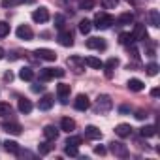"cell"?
Returning <instances> with one entry per match:
<instances>
[{"instance_id":"cell-26","label":"cell","mask_w":160,"mask_h":160,"mask_svg":"<svg viewBox=\"0 0 160 160\" xmlns=\"http://www.w3.org/2000/svg\"><path fill=\"white\" fill-rule=\"evenodd\" d=\"M83 60H85L87 66H91V68H94V70H100V68L104 66V62H102L100 58H96V57H87V58H83Z\"/></svg>"},{"instance_id":"cell-20","label":"cell","mask_w":160,"mask_h":160,"mask_svg":"<svg viewBox=\"0 0 160 160\" xmlns=\"http://www.w3.org/2000/svg\"><path fill=\"white\" fill-rule=\"evenodd\" d=\"M126 85H128V89H130V91H134V92H139V91H143V89H145L143 81H141V79H136V77H132Z\"/></svg>"},{"instance_id":"cell-12","label":"cell","mask_w":160,"mask_h":160,"mask_svg":"<svg viewBox=\"0 0 160 160\" xmlns=\"http://www.w3.org/2000/svg\"><path fill=\"white\" fill-rule=\"evenodd\" d=\"M132 36H134V40H139V42L149 40V34H147V30H145V25H136Z\"/></svg>"},{"instance_id":"cell-14","label":"cell","mask_w":160,"mask_h":160,"mask_svg":"<svg viewBox=\"0 0 160 160\" xmlns=\"http://www.w3.org/2000/svg\"><path fill=\"white\" fill-rule=\"evenodd\" d=\"M53 104H55L53 96H51V94H45V96H42V98H40V102H38V108H40L42 111H49V109L53 108Z\"/></svg>"},{"instance_id":"cell-37","label":"cell","mask_w":160,"mask_h":160,"mask_svg":"<svg viewBox=\"0 0 160 160\" xmlns=\"http://www.w3.org/2000/svg\"><path fill=\"white\" fill-rule=\"evenodd\" d=\"M64 152H66L68 156H79V147H73V145H66Z\"/></svg>"},{"instance_id":"cell-5","label":"cell","mask_w":160,"mask_h":160,"mask_svg":"<svg viewBox=\"0 0 160 160\" xmlns=\"http://www.w3.org/2000/svg\"><path fill=\"white\" fill-rule=\"evenodd\" d=\"M34 55H36L38 58H42V60H47V62L57 60V53H55V51H51V49H45V47L36 49V51H34Z\"/></svg>"},{"instance_id":"cell-19","label":"cell","mask_w":160,"mask_h":160,"mask_svg":"<svg viewBox=\"0 0 160 160\" xmlns=\"http://www.w3.org/2000/svg\"><path fill=\"white\" fill-rule=\"evenodd\" d=\"M60 130H64V132H73L75 130V121L73 119H70V117H64L62 121H60Z\"/></svg>"},{"instance_id":"cell-40","label":"cell","mask_w":160,"mask_h":160,"mask_svg":"<svg viewBox=\"0 0 160 160\" xmlns=\"http://www.w3.org/2000/svg\"><path fill=\"white\" fill-rule=\"evenodd\" d=\"M55 23H57L55 27H57L58 30H62V28H64V17H62V15H55Z\"/></svg>"},{"instance_id":"cell-42","label":"cell","mask_w":160,"mask_h":160,"mask_svg":"<svg viewBox=\"0 0 160 160\" xmlns=\"http://www.w3.org/2000/svg\"><path fill=\"white\" fill-rule=\"evenodd\" d=\"M147 117V113L143 111V109H139V111H136V119H139V121H143Z\"/></svg>"},{"instance_id":"cell-41","label":"cell","mask_w":160,"mask_h":160,"mask_svg":"<svg viewBox=\"0 0 160 160\" xmlns=\"http://www.w3.org/2000/svg\"><path fill=\"white\" fill-rule=\"evenodd\" d=\"M94 152H96V154H100V156H104V154L108 152V149H106L104 145H96V147H94Z\"/></svg>"},{"instance_id":"cell-45","label":"cell","mask_w":160,"mask_h":160,"mask_svg":"<svg viewBox=\"0 0 160 160\" xmlns=\"http://www.w3.org/2000/svg\"><path fill=\"white\" fill-rule=\"evenodd\" d=\"M4 79H6V81H13V73L12 72H6L4 73Z\"/></svg>"},{"instance_id":"cell-36","label":"cell","mask_w":160,"mask_h":160,"mask_svg":"<svg viewBox=\"0 0 160 160\" xmlns=\"http://www.w3.org/2000/svg\"><path fill=\"white\" fill-rule=\"evenodd\" d=\"M145 72H147L149 75H156V73H158V64H156V62L147 64V66H145Z\"/></svg>"},{"instance_id":"cell-10","label":"cell","mask_w":160,"mask_h":160,"mask_svg":"<svg viewBox=\"0 0 160 160\" xmlns=\"http://www.w3.org/2000/svg\"><path fill=\"white\" fill-rule=\"evenodd\" d=\"M32 36H34V32H32V28H30L28 25H21V27L17 28V38H19V40L28 42V40H32Z\"/></svg>"},{"instance_id":"cell-25","label":"cell","mask_w":160,"mask_h":160,"mask_svg":"<svg viewBox=\"0 0 160 160\" xmlns=\"http://www.w3.org/2000/svg\"><path fill=\"white\" fill-rule=\"evenodd\" d=\"M117 23H119V25H132V23H134V13H130V12L121 13L119 19H117Z\"/></svg>"},{"instance_id":"cell-24","label":"cell","mask_w":160,"mask_h":160,"mask_svg":"<svg viewBox=\"0 0 160 160\" xmlns=\"http://www.w3.org/2000/svg\"><path fill=\"white\" fill-rule=\"evenodd\" d=\"M19 77L23 79V81H32V79H34V70L28 68V66H25V68L19 70Z\"/></svg>"},{"instance_id":"cell-23","label":"cell","mask_w":160,"mask_h":160,"mask_svg":"<svg viewBox=\"0 0 160 160\" xmlns=\"http://www.w3.org/2000/svg\"><path fill=\"white\" fill-rule=\"evenodd\" d=\"M149 25L154 27V28L160 27V13H158V10H149Z\"/></svg>"},{"instance_id":"cell-9","label":"cell","mask_w":160,"mask_h":160,"mask_svg":"<svg viewBox=\"0 0 160 160\" xmlns=\"http://www.w3.org/2000/svg\"><path fill=\"white\" fill-rule=\"evenodd\" d=\"M32 19H34L36 23H47V21H49V12H47V8L34 10V12H32Z\"/></svg>"},{"instance_id":"cell-28","label":"cell","mask_w":160,"mask_h":160,"mask_svg":"<svg viewBox=\"0 0 160 160\" xmlns=\"http://www.w3.org/2000/svg\"><path fill=\"white\" fill-rule=\"evenodd\" d=\"M154 134H156V126H152V124H147V126H143L139 130V136L141 138H152Z\"/></svg>"},{"instance_id":"cell-15","label":"cell","mask_w":160,"mask_h":160,"mask_svg":"<svg viewBox=\"0 0 160 160\" xmlns=\"http://www.w3.org/2000/svg\"><path fill=\"white\" fill-rule=\"evenodd\" d=\"M2 128H4V132L13 134V136H19V134L23 132V126H21L19 122H4V124H2Z\"/></svg>"},{"instance_id":"cell-32","label":"cell","mask_w":160,"mask_h":160,"mask_svg":"<svg viewBox=\"0 0 160 160\" xmlns=\"http://www.w3.org/2000/svg\"><path fill=\"white\" fill-rule=\"evenodd\" d=\"M12 115V106L8 102H0V117H10Z\"/></svg>"},{"instance_id":"cell-1","label":"cell","mask_w":160,"mask_h":160,"mask_svg":"<svg viewBox=\"0 0 160 160\" xmlns=\"http://www.w3.org/2000/svg\"><path fill=\"white\" fill-rule=\"evenodd\" d=\"M113 23H115L113 15H109V13H106V12H100V13H96V17H94V27L100 28V30L109 28Z\"/></svg>"},{"instance_id":"cell-16","label":"cell","mask_w":160,"mask_h":160,"mask_svg":"<svg viewBox=\"0 0 160 160\" xmlns=\"http://www.w3.org/2000/svg\"><path fill=\"white\" fill-rule=\"evenodd\" d=\"M117 66H119V58L111 57V58H108V62H106L102 68L106 70V75H108V77H111V75H113V70H115Z\"/></svg>"},{"instance_id":"cell-44","label":"cell","mask_w":160,"mask_h":160,"mask_svg":"<svg viewBox=\"0 0 160 160\" xmlns=\"http://www.w3.org/2000/svg\"><path fill=\"white\" fill-rule=\"evenodd\" d=\"M151 96H152V98H158V96H160V89H156V87H154V89L151 91Z\"/></svg>"},{"instance_id":"cell-7","label":"cell","mask_w":160,"mask_h":160,"mask_svg":"<svg viewBox=\"0 0 160 160\" xmlns=\"http://www.w3.org/2000/svg\"><path fill=\"white\" fill-rule=\"evenodd\" d=\"M73 106H75V109H77V111H87V109L91 108V100H89V96H87V94H77V98H75Z\"/></svg>"},{"instance_id":"cell-39","label":"cell","mask_w":160,"mask_h":160,"mask_svg":"<svg viewBox=\"0 0 160 160\" xmlns=\"http://www.w3.org/2000/svg\"><path fill=\"white\" fill-rule=\"evenodd\" d=\"M117 2H119V0H102V6L108 8V10H111V8L117 6Z\"/></svg>"},{"instance_id":"cell-34","label":"cell","mask_w":160,"mask_h":160,"mask_svg":"<svg viewBox=\"0 0 160 160\" xmlns=\"http://www.w3.org/2000/svg\"><path fill=\"white\" fill-rule=\"evenodd\" d=\"M79 8L85 10V12L92 10V8H94V0H81V2H79Z\"/></svg>"},{"instance_id":"cell-18","label":"cell","mask_w":160,"mask_h":160,"mask_svg":"<svg viewBox=\"0 0 160 160\" xmlns=\"http://www.w3.org/2000/svg\"><path fill=\"white\" fill-rule=\"evenodd\" d=\"M43 136H45V139L55 141V139L58 138V128H57V126H53V124H47V126L43 128Z\"/></svg>"},{"instance_id":"cell-3","label":"cell","mask_w":160,"mask_h":160,"mask_svg":"<svg viewBox=\"0 0 160 160\" xmlns=\"http://www.w3.org/2000/svg\"><path fill=\"white\" fill-rule=\"evenodd\" d=\"M64 70L62 68H43V70H40V79L42 81H49V79H53V77H64Z\"/></svg>"},{"instance_id":"cell-22","label":"cell","mask_w":160,"mask_h":160,"mask_svg":"<svg viewBox=\"0 0 160 160\" xmlns=\"http://www.w3.org/2000/svg\"><path fill=\"white\" fill-rule=\"evenodd\" d=\"M85 136H87L89 139H102V132H100L96 126H92V124L85 128Z\"/></svg>"},{"instance_id":"cell-21","label":"cell","mask_w":160,"mask_h":160,"mask_svg":"<svg viewBox=\"0 0 160 160\" xmlns=\"http://www.w3.org/2000/svg\"><path fill=\"white\" fill-rule=\"evenodd\" d=\"M17 108H19V111H21V113L28 115V113L32 111V102H30V100H27V98H19V104H17Z\"/></svg>"},{"instance_id":"cell-46","label":"cell","mask_w":160,"mask_h":160,"mask_svg":"<svg viewBox=\"0 0 160 160\" xmlns=\"http://www.w3.org/2000/svg\"><path fill=\"white\" fill-rule=\"evenodd\" d=\"M119 111H121V113H128V111H130V109H128V108H126V106H121V109H119Z\"/></svg>"},{"instance_id":"cell-8","label":"cell","mask_w":160,"mask_h":160,"mask_svg":"<svg viewBox=\"0 0 160 160\" xmlns=\"http://www.w3.org/2000/svg\"><path fill=\"white\" fill-rule=\"evenodd\" d=\"M57 40H58V43H60L62 47H72V45H73V36H72V32H68V30H64V28L58 32Z\"/></svg>"},{"instance_id":"cell-13","label":"cell","mask_w":160,"mask_h":160,"mask_svg":"<svg viewBox=\"0 0 160 160\" xmlns=\"http://www.w3.org/2000/svg\"><path fill=\"white\" fill-rule=\"evenodd\" d=\"M87 47L89 49H106L108 43H106L104 38H89L87 40Z\"/></svg>"},{"instance_id":"cell-47","label":"cell","mask_w":160,"mask_h":160,"mask_svg":"<svg viewBox=\"0 0 160 160\" xmlns=\"http://www.w3.org/2000/svg\"><path fill=\"white\" fill-rule=\"evenodd\" d=\"M2 58H4V49L0 47V60H2Z\"/></svg>"},{"instance_id":"cell-35","label":"cell","mask_w":160,"mask_h":160,"mask_svg":"<svg viewBox=\"0 0 160 160\" xmlns=\"http://www.w3.org/2000/svg\"><path fill=\"white\" fill-rule=\"evenodd\" d=\"M10 34V25L6 21H0V38H6Z\"/></svg>"},{"instance_id":"cell-2","label":"cell","mask_w":160,"mask_h":160,"mask_svg":"<svg viewBox=\"0 0 160 160\" xmlns=\"http://www.w3.org/2000/svg\"><path fill=\"white\" fill-rule=\"evenodd\" d=\"M111 108H113L111 96L100 94V96L96 98V111H98V113H108V111H111Z\"/></svg>"},{"instance_id":"cell-29","label":"cell","mask_w":160,"mask_h":160,"mask_svg":"<svg viewBox=\"0 0 160 160\" xmlns=\"http://www.w3.org/2000/svg\"><path fill=\"white\" fill-rule=\"evenodd\" d=\"M53 149H55V145L51 143V139H47V141L40 143V147H38V152H40V154H49Z\"/></svg>"},{"instance_id":"cell-33","label":"cell","mask_w":160,"mask_h":160,"mask_svg":"<svg viewBox=\"0 0 160 160\" xmlns=\"http://www.w3.org/2000/svg\"><path fill=\"white\" fill-rule=\"evenodd\" d=\"M83 143V139L79 138V136H70L68 139H66V145H73V147H79Z\"/></svg>"},{"instance_id":"cell-43","label":"cell","mask_w":160,"mask_h":160,"mask_svg":"<svg viewBox=\"0 0 160 160\" xmlns=\"http://www.w3.org/2000/svg\"><path fill=\"white\" fill-rule=\"evenodd\" d=\"M42 91H43V85H40V83L32 85V92H42Z\"/></svg>"},{"instance_id":"cell-31","label":"cell","mask_w":160,"mask_h":160,"mask_svg":"<svg viewBox=\"0 0 160 160\" xmlns=\"http://www.w3.org/2000/svg\"><path fill=\"white\" fill-rule=\"evenodd\" d=\"M119 42H121L122 45H130V43H134V36H132L130 32H121V34H119Z\"/></svg>"},{"instance_id":"cell-27","label":"cell","mask_w":160,"mask_h":160,"mask_svg":"<svg viewBox=\"0 0 160 160\" xmlns=\"http://www.w3.org/2000/svg\"><path fill=\"white\" fill-rule=\"evenodd\" d=\"M4 149L10 152V154H17L21 149H19V143L17 141H12V139H8V141H4Z\"/></svg>"},{"instance_id":"cell-6","label":"cell","mask_w":160,"mask_h":160,"mask_svg":"<svg viewBox=\"0 0 160 160\" xmlns=\"http://www.w3.org/2000/svg\"><path fill=\"white\" fill-rule=\"evenodd\" d=\"M109 149H111V152H113L115 156H121V158H126V156H128V149H126V145L121 143V141L109 143Z\"/></svg>"},{"instance_id":"cell-38","label":"cell","mask_w":160,"mask_h":160,"mask_svg":"<svg viewBox=\"0 0 160 160\" xmlns=\"http://www.w3.org/2000/svg\"><path fill=\"white\" fill-rule=\"evenodd\" d=\"M25 0H2V8H13V6H19L23 4Z\"/></svg>"},{"instance_id":"cell-11","label":"cell","mask_w":160,"mask_h":160,"mask_svg":"<svg viewBox=\"0 0 160 160\" xmlns=\"http://www.w3.org/2000/svg\"><path fill=\"white\" fill-rule=\"evenodd\" d=\"M70 85H66V83H60L58 87H57V94H58V100H60V104H68V94H70Z\"/></svg>"},{"instance_id":"cell-4","label":"cell","mask_w":160,"mask_h":160,"mask_svg":"<svg viewBox=\"0 0 160 160\" xmlns=\"http://www.w3.org/2000/svg\"><path fill=\"white\" fill-rule=\"evenodd\" d=\"M68 66H70V70L73 72V73H83L85 72V60L81 58V57H70L68 58Z\"/></svg>"},{"instance_id":"cell-17","label":"cell","mask_w":160,"mask_h":160,"mask_svg":"<svg viewBox=\"0 0 160 160\" xmlns=\"http://www.w3.org/2000/svg\"><path fill=\"white\" fill-rule=\"evenodd\" d=\"M115 134H117L119 138H128V136L132 134V126H130V124L121 122V124H117V126H115Z\"/></svg>"},{"instance_id":"cell-30","label":"cell","mask_w":160,"mask_h":160,"mask_svg":"<svg viewBox=\"0 0 160 160\" xmlns=\"http://www.w3.org/2000/svg\"><path fill=\"white\" fill-rule=\"evenodd\" d=\"M91 28H92V23L89 19H81V21H79V32H81V34H89Z\"/></svg>"}]
</instances>
